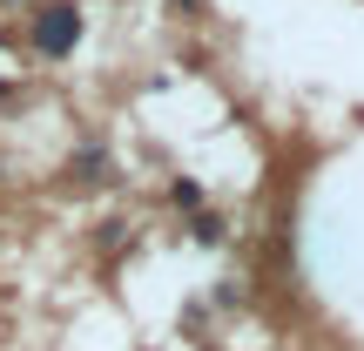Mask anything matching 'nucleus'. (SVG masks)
I'll use <instances>...</instances> for the list:
<instances>
[{
  "label": "nucleus",
  "instance_id": "f257e3e1",
  "mask_svg": "<svg viewBox=\"0 0 364 351\" xmlns=\"http://www.w3.org/2000/svg\"><path fill=\"white\" fill-rule=\"evenodd\" d=\"M75 41H81V14H75V7H48V14L34 21V48H41V54H68Z\"/></svg>",
  "mask_w": 364,
  "mask_h": 351
},
{
  "label": "nucleus",
  "instance_id": "f03ea898",
  "mask_svg": "<svg viewBox=\"0 0 364 351\" xmlns=\"http://www.w3.org/2000/svg\"><path fill=\"white\" fill-rule=\"evenodd\" d=\"M182 7H196V0H182Z\"/></svg>",
  "mask_w": 364,
  "mask_h": 351
}]
</instances>
